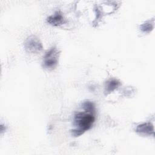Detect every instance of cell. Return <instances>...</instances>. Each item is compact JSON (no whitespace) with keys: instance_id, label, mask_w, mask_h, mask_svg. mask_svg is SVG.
I'll return each mask as SVG.
<instances>
[{"instance_id":"7a4b0ae2","label":"cell","mask_w":155,"mask_h":155,"mask_svg":"<svg viewBox=\"0 0 155 155\" xmlns=\"http://www.w3.org/2000/svg\"><path fill=\"white\" fill-rule=\"evenodd\" d=\"M59 51L55 47L51 48L48 51L44 57L43 67L48 70L54 68L58 63Z\"/></svg>"},{"instance_id":"6da1fadb","label":"cell","mask_w":155,"mask_h":155,"mask_svg":"<svg viewBox=\"0 0 155 155\" xmlns=\"http://www.w3.org/2000/svg\"><path fill=\"white\" fill-rule=\"evenodd\" d=\"M74 125L77 128L72 131L74 136H79L89 130L94 121V116L91 113H78L74 116Z\"/></svg>"},{"instance_id":"277c9868","label":"cell","mask_w":155,"mask_h":155,"mask_svg":"<svg viewBox=\"0 0 155 155\" xmlns=\"http://www.w3.org/2000/svg\"><path fill=\"white\" fill-rule=\"evenodd\" d=\"M47 22L54 26H59L64 24L65 21L62 13L59 12H57L47 18Z\"/></svg>"},{"instance_id":"ba28073f","label":"cell","mask_w":155,"mask_h":155,"mask_svg":"<svg viewBox=\"0 0 155 155\" xmlns=\"http://www.w3.org/2000/svg\"><path fill=\"white\" fill-rule=\"evenodd\" d=\"M141 30L143 31H147L148 30L150 31L152 27H151V25L150 23H148V22H145L143 24H142L141 25Z\"/></svg>"},{"instance_id":"5b68a950","label":"cell","mask_w":155,"mask_h":155,"mask_svg":"<svg viewBox=\"0 0 155 155\" xmlns=\"http://www.w3.org/2000/svg\"><path fill=\"white\" fill-rule=\"evenodd\" d=\"M136 131L140 134L148 135L154 134L153 126L150 123H144L138 125L136 129Z\"/></svg>"},{"instance_id":"8992f818","label":"cell","mask_w":155,"mask_h":155,"mask_svg":"<svg viewBox=\"0 0 155 155\" xmlns=\"http://www.w3.org/2000/svg\"><path fill=\"white\" fill-rule=\"evenodd\" d=\"M82 106L86 112L93 113L94 111V105L91 102L86 101L83 103Z\"/></svg>"},{"instance_id":"3957f363","label":"cell","mask_w":155,"mask_h":155,"mask_svg":"<svg viewBox=\"0 0 155 155\" xmlns=\"http://www.w3.org/2000/svg\"><path fill=\"white\" fill-rule=\"evenodd\" d=\"M24 46L25 50L30 53H37L40 51L42 48L41 42L34 36H30L26 40Z\"/></svg>"},{"instance_id":"52a82bcc","label":"cell","mask_w":155,"mask_h":155,"mask_svg":"<svg viewBox=\"0 0 155 155\" xmlns=\"http://www.w3.org/2000/svg\"><path fill=\"white\" fill-rule=\"evenodd\" d=\"M119 85L120 83L118 81L116 80H111L107 84V90L108 91H112L114 90H115Z\"/></svg>"}]
</instances>
